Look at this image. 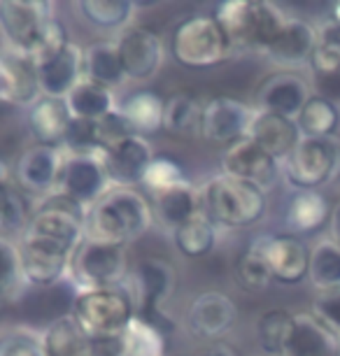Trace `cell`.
I'll list each match as a JSON object with an SVG mask.
<instances>
[{
    "instance_id": "e575fe53",
    "label": "cell",
    "mask_w": 340,
    "mask_h": 356,
    "mask_svg": "<svg viewBox=\"0 0 340 356\" xmlns=\"http://www.w3.org/2000/svg\"><path fill=\"white\" fill-rule=\"evenodd\" d=\"M296 126L301 131V138H331L336 136L340 126L338 105L329 103L322 96H310L303 110L298 112Z\"/></svg>"
},
{
    "instance_id": "d590c367",
    "label": "cell",
    "mask_w": 340,
    "mask_h": 356,
    "mask_svg": "<svg viewBox=\"0 0 340 356\" xmlns=\"http://www.w3.org/2000/svg\"><path fill=\"white\" fill-rule=\"evenodd\" d=\"M79 12L89 24L103 31H126L136 17L138 5L131 0H82L77 3Z\"/></svg>"
},
{
    "instance_id": "d6a6232c",
    "label": "cell",
    "mask_w": 340,
    "mask_h": 356,
    "mask_svg": "<svg viewBox=\"0 0 340 356\" xmlns=\"http://www.w3.org/2000/svg\"><path fill=\"white\" fill-rule=\"evenodd\" d=\"M329 217V200L319 191H296L289 198L284 210V221L291 235L317 231L319 226H324V221Z\"/></svg>"
},
{
    "instance_id": "f35d334b",
    "label": "cell",
    "mask_w": 340,
    "mask_h": 356,
    "mask_svg": "<svg viewBox=\"0 0 340 356\" xmlns=\"http://www.w3.org/2000/svg\"><path fill=\"white\" fill-rule=\"evenodd\" d=\"M31 212L33 210H29L22 193L12 186H3L0 189V238L19 243L31 221Z\"/></svg>"
},
{
    "instance_id": "7c38bea8",
    "label": "cell",
    "mask_w": 340,
    "mask_h": 356,
    "mask_svg": "<svg viewBox=\"0 0 340 356\" xmlns=\"http://www.w3.org/2000/svg\"><path fill=\"white\" fill-rule=\"evenodd\" d=\"M119 58H122L126 79L147 82L156 77L165 58V44L154 31L143 26H129L117 40Z\"/></svg>"
},
{
    "instance_id": "603a6c76",
    "label": "cell",
    "mask_w": 340,
    "mask_h": 356,
    "mask_svg": "<svg viewBox=\"0 0 340 356\" xmlns=\"http://www.w3.org/2000/svg\"><path fill=\"white\" fill-rule=\"evenodd\" d=\"M42 96L33 58L8 51L0 56V105L31 107Z\"/></svg>"
},
{
    "instance_id": "7bdbcfd3",
    "label": "cell",
    "mask_w": 340,
    "mask_h": 356,
    "mask_svg": "<svg viewBox=\"0 0 340 356\" xmlns=\"http://www.w3.org/2000/svg\"><path fill=\"white\" fill-rule=\"evenodd\" d=\"M70 152V156H86V154H98V136L96 122H84V119H70L68 131H65L63 145Z\"/></svg>"
},
{
    "instance_id": "3957f363",
    "label": "cell",
    "mask_w": 340,
    "mask_h": 356,
    "mask_svg": "<svg viewBox=\"0 0 340 356\" xmlns=\"http://www.w3.org/2000/svg\"><path fill=\"white\" fill-rule=\"evenodd\" d=\"M136 300L129 286L82 289L72 298L70 317L93 342L110 340L124 331L136 317Z\"/></svg>"
},
{
    "instance_id": "c3c4849f",
    "label": "cell",
    "mask_w": 340,
    "mask_h": 356,
    "mask_svg": "<svg viewBox=\"0 0 340 356\" xmlns=\"http://www.w3.org/2000/svg\"><path fill=\"white\" fill-rule=\"evenodd\" d=\"M317 44L326 47V49H331L333 54L340 56V24L336 22L324 24L322 29L317 31Z\"/></svg>"
},
{
    "instance_id": "8992f818",
    "label": "cell",
    "mask_w": 340,
    "mask_h": 356,
    "mask_svg": "<svg viewBox=\"0 0 340 356\" xmlns=\"http://www.w3.org/2000/svg\"><path fill=\"white\" fill-rule=\"evenodd\" d=\"M284 179L296 191H317L340 177V138H301L282 161Z\"/></svg>"
},
{
    "instance_id": "6da1fadb",
    "label": "cell",
    "mask_w": 340,
    "mask_h": 356,
    "mask_svg": "<svg viewBox=\"0 0 340 356\" xmlns=\"http://www.w3.org/2000/svg\"><path fill=\"white\" fill-rule=\"evenodd\" d=\"M154 224L152 203L133 186H112L86 210L84 233L89 240L122 245L143 238Z\"/></svg>"
},
{
    "instance_id": "e0dca14e",
    "label": "cell",
    "mask_w": 340,
    "mask_h": 356,
    "mask_svg": "<svg viewBox=\"0 0 340 356\" xmlns=\"http://www.w3.org/2000/svg\"><path fill=\"white\" fill-rule=\"evenodd\" d=\"M40 93L47 98L65 100V96L84 79V49L75 42L35 63Z\"/></svg>"
},
{
    "instance_id": "f546056e",
    "label": "cell",
    "mask_w": 340,
    "mask_h": 356,
    "mask_svg": "<svg viewBox=\"0 0 340 356\" xmlns=\"http://www.w3.org/2000/svg\"><path fill=\"white\" fill-rule=\"evenodd\" d=\"M84 79L101 84L105 89H117L126 82V72L119 58L117 42H93L84 49Z\"/></svg>"
},
{
    "instance_id": "7a4b0ae2",
    "label": "cell",
    "mask_w": 340,
    "mask_h": 356,
    "mask_svg": "<svg viewBox=\"0 0 340 356\" xmlns=\"http://www.w3.org/2000/svg\"><path fill=\"white\" fill-rule=\"evenodd\" d=\"M203 210L210 219L222 228H250L264 219L268 200L266 191L259 186L243 182V179L229 177V175H215L201 189Z\"/></svg>"
},
{
    "instance_id": "60d3db41",
    "label": "cell",
    "mask_w": 340,
    "mask_h": 356,
    "mask_svg": "<svg viewBox=\"0 0 340 356\" xmlns=\"http://www.w3.org/2000/svg\"><path fill=\"white\" fill-rule=\"evenodd\" d=\"M291 319H294V314L289 310H282V307L266 310L261 317L257 319V340L264 352L280 356V349H282V342L291 326Z\"/></svg>"
},
{
    "instance_id": "7dc6e473",
    "label": "cell",
    "mask_w": 340,
    "mask_h": 356,
    "mask_svg": "<svg viewBox=\"0 0 340 356\" xmlns=\"http://www.w3.org/2000/svg\"><path fill=\"white\" fill-rule=\"evenodd\" d=\"M312 84H315V96L326 98L329 103H340V68L324 72V75H312Z\"/></svg>"
},
{
    "instance_id": "5b68a950",
    "label": "cell",
    "mask_w": 340,
    "mask_h": 356,
    "mask_svg": "<svg viewBox=\"0 0 340 356\" xmlns=\"http://www.w3.org/2000/svg\"><path fill=\"white\" fill-rule=\"evenodd\" d=\"M170 56L184 68H215L236 54L226 31L215 17H189L170 33Z\"/></svg>"
},
{
    "instance_id": "d6986e66",
    "label": "cell",
    "mask_w": 340,
    "mask_h": 356,
    "mask_svg": "<svg viewBox=\"0 0 340 356\" xmlns=\"http://www.w3.org/2000/svg\"><path fill=\"white\" fill-rule=\"evenodd\" d=\"M105 170L112 186H133L143 184V177L147 172L149 163L154 161V152L147 138L133 136L108 152H101Z\"/></svg>"
},
{
    "instance_id": "9a60e30c",
    "label": "cell",
    "mask_w": 340,
    "mask_h": 356,
    "mask_svg": "<svg viewBox=\"0 0 340 356\" xmlns=\"http://www.w3.org/2000/svg\"><path fill=\"white\" fill-rule=\"evenodd\" d=\"M266 264L273 275V282L280 284H301L308 277L310 266V250L303 240H298L291 233H275V235H259Z\"/></svg>"
},
{
    "instance_id": "ba28073f",
    "label": "cell",
    "mask_w": 340,
    "mask_h": 356,
    "mask_svg": "<svg viewBox=\"0 0 340 356\" xmlns=\"http://www.w3.org/2000/svg\"><path fill=\"white\" fill-rule=\"evenodd\" d=\"M54 5L44 0H0V35L8 51L33 56L47 26L56 19Z\"/></svg>"
},
{
    "instance_id": "ab89813d",
    "label": "cell",
    "mask_w": 340,
    "mask_h": 356,
    "mask_svg": "<svg viewBox=\"0 0 340 356\" xmlns=\"http://www.w3.org/2000/svg\"><path fill=\"white\" fill-rule=\"evenodd\" d=\"M29 286L22 270L19 243L0 238V298H19V293Z\"/></svg>"
},
{
    "instance_id": "f907efd6",
    "label": "cell",
    "mask_w": 340,
    "mask_h": 356,
    "mask_svg": "<svg viewBox=\"0 0 340 356\" xmlns=\"http://www.w3.org/2000/svg\"><path fill=\"white\" fill-rule=\"evenodd\" d=\"M198 356H238V354H236V349H231L226 345H215V347H210L208 352H203Z\"/></svg>"
},
{
    "instance_id": "db71d44e",
    "label": "cell",
    "mask_w": 340,
    "mask_h": 356,
    "mask_svg": "<svg viewBox=\"0 0 340 356\" xmlns=\"http://www.w3.org/2000/svg\"><path fill=\"white\" fill-rule=\"evenodd\" d=\"M0 310H3V298H0Z\"/></svg>"
},
{
    "instance_id": "ffe728a7",
    "label": "cell",
    "mask_w": 340,
    "mask_h": 356,
    "mask_svg": "<svg viewBox=\"0 0 340 356\" xmlns=\"http://www.w3.org/2000/svg\"><path fill=\"white\" fill-rule=\"evenodd\" d=\"M63 163H65V156H63L61 147L35 145V147H31V149H26L22 154V159H19L17 179L26 191L47 196V193L56 191Z\"/></svg>"
},
{
    "instance_id": "8fae6325",
    "label": "cell",
    "mask_w": 340,
    "mask_h": 356,
    "mask_svg": "<svg viewBox=\"0 0 340 356\" xmlns=\"http://www.w3.org/2000/svg\"><path fill=\"white\" fill-rule=\"evenodd\" d=\"M280 172H282V163L250 138L229 145L222 154V175L250 182L261 191H270L277 184Z\"/></svg>"
},
{
    "instance_id": "ac0fdd59",
    "label": "cell",
    "mask_w": 340,
    "mask_h": 356,
    "mask_svg": "<svg viewBox=\"0 0 340 356\" xmlns=\"http://www.w3.org/2000/svg\"><path fill=\"white\" fill-rule=\"evenodd\" d=\"M315 49H317V31L308 22H303V19L286 17L282 31L264 49V56L284 70H298L310 65V58Z\"/></svg>"
},
{
    "instance_id": "f1b7e54d",
    "label": "cell",
    "mask_w": 340,
    "mask_h": 356,
    "mask_svg": "<svg viewBox=\"0 0 340 356\" xmlns=\"http://www.w3.org/2000/svg\"><path fill=\"white\" fill-rule=\"evenodd\" d=\"M203 207L201 203V193L193 189L191 184L177 186V189L156 193L152 200V212H154V221H159L165 231H175L189 221L193 214Z\"/></svg>"
},
{
    "instance_id": "74e56055",
    "label": "cell",
    "mask_w": 340,
    "mask_h": 356,
    "mask_svg": "<svg viewBox=\"0 0 340 356\" xmlns=\"http://www.w3.org/2000/svg\"><path fill=\"white\" fill-rule=\"evenodd\" d=\"M236 282L245 291H264L266 286L273 282V275L266 264L261 243H259V235L248 245V250L243 252V257L236 264Z\"/></svg>"
},
{
    "instance_id": "44dd1931",
    "label": "cell",
    "mask_w": 340,
    "mask_h": 356,
    "mask_svg": "<svg viewBox=\"0 0 340 356\" xmlns=\"http://www.w3.org/2000/svg\"><path fill=\"white\" fill-rule=\"evenodd\" d=\"M340 338L315 314H294L280 356H338Z\"/></svg>"
},
{
    "instance_id": "52a82bcc",
    "label": "cell",
    "mask_w": 340,
    "mask_h": 356,
    "mask_svg": "<svg viewBox=\"0 0 340 356\" xmlns=\"http://www.w3.org/2000/svg\"><path fill=\"white\" fill-rule=\"evenodd\" d=\"M68 277L75 282L77 291H82V289L122 286L129 280L126 247L84 238V243L79 245V250L72 257Z\"/></svg>"
},
{
    "instance_id": "2e32d148",
    "label": "cell",
    "mask_w": 340,
    "mask_h": 356,
    "mask_svg": "<svg viewBox=\"0 0 340 356\" xmlns=\"http://www.w3.org/2000/svg\"><path fill=\"white\" fill-rule=\"evenodd\" d=\"M238 321V305L222 291H203L191 300L186 324L198 340H222Z\"/></svg>"
},
{
    "instance_id": "277c9868",
    "label": "cell",
    "mask_w": 340,
    "mask_h": 356,
    "mask_svg": "<svg viewBox=\"0 0 340 356\" xmlns=\"http://www.w3.org/2000/svg\"><path fill=\"white\" fill-rule=\"evenodd\" d=\"M226 31L236 51H261L268 47L286 22V15L273 3L259 0H226L219 3L215 15Z\"/></svg>"
},
{
    "instance_id": "4fadbf2b",
    "label": "cell",
    "mask_w": 340,
    "mask_h": 356,
    "mask_svg": "<svg viewBox=\"0 0 340 356\" xmlns=\"http://www.w3.org/2000/svg\"><path fill=\"white\" fill-rule=\"evenodd\" d=\"M254 112L248 103L231 96H215L205 100L203 119H201V136L215 145H233L238 140L248 138L250 124Z\"/></svg>"
},
{
    "instance_id": "681fc988",
    "label": "cell",
    "mask_w": 340,
    "mask_h": 356,
    "mask_svg": "<svg viewBox=\"0 0 340 356\" xmlns=\"http://www.w3.org/2000/svg\"><path fill=\"white\" fill-rule=\"evenodd\" d=\"M331 240L340 245V200L331 210Z\"/></svg>"
},
{
    "instance_id": "816d5d0a",
    "label": "cell",
    "mask_w": 340,
    "mask_h": 356,
    "mask_svg": "<svg viewBox=\"0 0 340 356\" xmlns=\"http://www.w3.org/2000/svg\"><path fill=\"white\" fill-rule=\"evenodd\" d=\"M10 177H12V168H10L8 161L0 156V189H3V186H8Z\"/></svg>"
},
{
    "instance_id": "ee69618b",
    "label": "cell",
    "mask_w": 340,
    "mask_h": 356,
    "mask_svg": "<svg viewBox=\"0 0 340 356\" xmlns=\"http://www.w3.org/2000/svg\"><path fill=\"white\" fill-rule=\"evenodd\" d=\"M0 356H44L40 335L29 328H12L0 338Z\"/></svg>"
},
{
    "instance_id": "5bb4252c",
    "label": "cell",
    "mask_w": 340,
    "mask_h": 356,
    "mask_svg": "<svg viewBox=\"0 0 340 356\" xmlns=\"http://www.w3.org/2000/svg\"><path fill=\"white\" fill-rule=\"evenodd\" d=\"M110 189L112 182L108 177V170H105L101 152L65 159L61 179H58V191L61 193L82 203L84 207H91Z\"/></svg>"
},
{
    "instance_id": "11a10c76",
    "label": "cell",
    "mask_w": 340,
    "mask_h": 356,
    "mask_svg": "<svg viewBox=\"0 0 340 356\" xmlns=\"http://www.w3.org/2000/svg\"><path fill=\"white\" fill-rule=\"evenodd\" d=\"M165 356H168V354H165Z\"/></svg>"
},
{
    "instance_id": "f6af8a7d",
    "label": "cell",
    "mask_w": 340,
    "mask_h": 356,
    "mask_svg": "<svg viewBox=\"0 0 340 356\" xmlns=\"http://www.w3.org/2000/svg\"><path fill=\"white\" fill-rule=\"evenodd\" d=\"M96 136H98V147L101 152H108L119 143L136 136V131L131 129V124L119 114L117 110L110 112L108 117H103L101 122H96Z\"/></svg>"
},
{
    "instance_id": "cb8c5ba5",
    "label": "cell",
    "mask_w": 340,
    "mask_h": 356,
    "mask_svg": "<svg viewBox=\"0 0 340 356\" xmlns=\"http://www.w3.org/2000/svg\"><path fill=\"white\" fill-rule=\"evenodd\" d=\"M310 84L296 72H277L259 86V110L294 119L308 103Z\"/></svg>"
},
{
    "instance_id": "9c48e42d",
    "label": "cell",
    "mask_w": 340,
    "mask_h": 356,
    "mask_svg": "<svg viewBox=\"0 0 340 356\" xmlns=\"http://www.w3.org/2000/svg\"><path fill=\"white\" fill-rule=\"evenodd\" d=\"M177 273L163 259H143L129 275V291L136 300L138 317L161 326L163 305L175 293ZM163 328V326H161Z\"/></svg>"
},
{
    "instance_id": "4dcf8cb0",
    "label": "cell",
    "mask_w": 340,
    "mask_h": 356,
    "mask_svg": "<svg viewBox=\"0 0 340 356\" xmlns=\"http://www.w3.org/2000/svg\"><path fill=\"white\" fill-rule=\"evenodd\" d=\"M217 231L219 226L210 219V214L198 210L189 221L172 231V243H175L177 252L186 259H201L210 254L217 245Z\"/></svg>"
},
{
    "instance_id": "f5cc1de1",
    "label": "cell",
    "mask_w": 340,
    "mask_h": 356,
    "mask_svg": "<svg viewBox=\"0 0 340 356\" xmlns=\"http://www.w3.org/2000/svg\"><path fill=\"white\" fill-rule=\"evenodd\" d=\"M331 22H336V24H340V3H333L331 5Z\"/></svg>"
},
{
    "instance_id": "b9f144b4",
    "label": "cell",
    "mask_w": 340,
    "mask_h": 356,
    "mask_svg": "<svg viewBox=\"0 0 340 356\" xmlns=\"http://www.w3.org/2000/svg\"><path fill=\"white\" fill-rule=\"evenodd\" d=\"M184 184H189L184 168L170 156H154V161L149 163L147 172H145V177H143V186H147L154 196L156 193L177 189V186H184Z\"/></svg>"
},
{
    "instance_id": "d4e9b609",
    "label": "cell",
    "mask_w": 340,
    "mask_h": 356,
    "mask_svg": "<svg viewBox=\"0 0 340 356\" xmlns=\"http://www.w3.org/2000/svg\"><path fill=\"white\" fill-rule=\"evenodd\" d=\"M250 140L261 147L264 152H268L273 159H277L280 163L294 152V147L301 140V131L294 119L280 117V114L257 110L254 119L250 124Z\"/></svg>"
},
{
    "instance_id": "8d00e7d4",
    "label": "cell",
    "mask_w": 340,
    "mask_h": 356,
    "mask_svg": "<svg viewBox=\"0 0 340 356\" xmlns=\"http://www.w3.org/2000/svg\"><path fill=\"white\" fill-rule=\"evenodd\" d=\"M203 105L198 98L189 93H175L165 100V117L163 129L175 133V136H196L201 133Z\"/></svg>"
},
{
    "instance_id": "1f68e13d",
    "label": "cell",
    "mask_w": 340,
    "mask_h": 356,
    "mask_svg": "<svg viewBox=\"0 0 340 356\" xmlns=\"http://www.w3.org/2000/svg\"><path fill=\"white\" fill-rule=\"evenodd\" d=\"M65 105L72 119H84V122H101L110 112L117 110L115 93L101 84H93L89 79H82L68 96Z\"/></svg>"
},
{
    "instance_id": "836d02e7",
    "label": "cell",
    "mask_w": 340,
    "mask_h": 356,
    "mask_svg": "<svg viewBox=\"0 0 340 356\" xmlns=\"http://www.w3.org/2000/svg\"><path fill=\"white\" fill-rule=\"evenodd\" d=\"M310 284L322 293L340 291V245L333 240H319L310 250L308 266Z\"/></svg>"
},
{
    "instance_id": "83f0119b",
    "label": "cell",
    "mask_w": 340,
    "mask_h": 356,
    "mask_svg": "<svg viewBox=\"0 0 340 356\" xmlns=\"http://www.w3.org/2000/svg\"><path fill=\"white\" fill-rule=\"evenodd\" d=\"M117 112L131 124L136 136L147 138L163 129L165 100L154 91H136L117 103Z\"/></svg>"
},
{
    "instance_id": "4316f807",
    "label": "cell",
    "mask_w": 340,
    "mask_h": 356,
    "mask_svg": "<svg viewBox=\"0 0 340 356\" xmlns=\"http://www.w3.org/2000/svg\"><path fill=\"white\" fill-rule=\"evenodd\" d=\"M44 356H98L96 342L86 335L70 314L51 321L40 333Z\"/></svg>"
},
{
    "instance_id": "484cf974",
    "label": "cell",
    "mask_w": 340,
    "mask_h": 356,
    "mask_svg": "<svg viewBox=\"0 0 340 356\" xmlns=\"http://www.w3.org/2000/svg\"><path fill=\"white\" fill-rule=\"evenodd\" d=\"M70 112L65 100L40 96L29 107V129L38 145L42 147H61L65 131L70 124Z\"/></svg>"
},
{
    "instance_id": "bcb514c9",
    "label": "cell",
    "mask_w": 340,
    "mask_h": 356,
    "mask_svg": "<svg viewBox=\"0 0 340 356\" xmlns=\"http://www.w3.org/2000/svg\"><path fill=\"white\" fill-rule=\"evenodd\" d=\"M312 314L340 338V291L319 296L312 303Z\"/></svg>"
},
{
    "instance_id": "7402d4cb",
    "label": "cell",
    "mask_w": 340,
    "mask_h": 356,
    "mask_svg": "<svg viewBox=\"0 0 340 356\" xmlns=\"http://www.w3.org/2000/svg\"><path fill=\"white\" fill-rule=\"evenodd\" d=\"M96 349L98 356H165V335L154 321L136 314L119 335L96 342Z\"/></svg>"
},
{
    "instance_id": "30bf717a",
    "label": "cell",
    "mask_w": 340,
    "mask_h": 356,
    "mask_svg": "<svg viewBox=\"0 0 340 356\" xmlns=\"http://www.w3.org/2000/svg\"><path fill=\"white\" fill-rule=\"evenodd\" d=\"M19 254H22V270L29 286H54L70 275V264L75 252L68 247L51 243V240L19 238Z\"/></svg>"
}]
</instances>
